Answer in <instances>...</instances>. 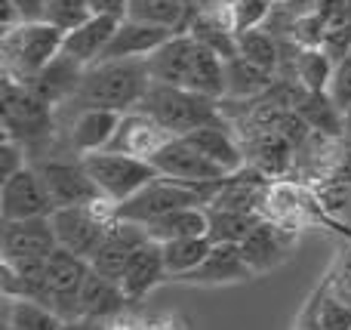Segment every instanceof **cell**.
I'll use <instances>...</instances> for the list:
<instances>
[{"mask_svg":"<svg viewBox=\"0 0 351 330\" xmlns=\"http://www.w3.org/2000/svg\"><path fill=\"white\" fill-rule=\"evenodd\" d=\"M210 213V238L213 244H241L265 216L250 213V210H225V207H206Z\"/></svg>","mask_w":351,"mask_h":330,"instance_id":"27","label":"cell"},{"mask_svg":"<svg viewBox=\"0 0 351 330\" xmlns=\"http://www.w3.org/2000/svg\"><path fill=\"white\" fill-rule=\"evenodd\" d=\"M173 34H176V28H170V25H154V22H145V19L127 16V19H121V25H117L102 59H148Z\"/></svg>","mask_w":351,"mask_h":330,"instance_id":"15","label":"cell"},{"mask_svg":"<svg viewBox=\"0 0 351 330\" xmlns=\"http://www.w3.org/2000/svg\"><path fill=\"white\" fill-rule=\"evenodd\" d=\"M121 123V111L111 108H77L74 121L68 123V148L80 158L93 152H105L111 145Z\"/></svg>","mask_w":351,"mask_h":330,"instance_id":"17","label":"cell"},{"mask_svg":"<svg viewBox=\"0 0 351 330\" xmlns=\"http://www.w3.org/2000/svg\"><path fill=\"white\" fill-rule=\"evenodd\" d=\"M84 164L90 170L93 182H96L99 195L111 204H123L127 198H133L136 191L145 189L158 176L152 161L133 158V154H123V152H111V148L84 154Z\"/></svg>","mask_w":351,"mask_h":330,"instance_id":"7","label":"cell"},{"mask_svg":"<svg viewBox=\"0 0 351 330\" xmlns=\"http://www.w3.org/2000/svg\"><path fill=\"white\" fill-rule=\"evenodd\" d=\"M327 96L333 99L342 111L351 108V49L336 59L333 74H330V84H327Z\"/></svg>","mask_w":351,"mask_h":330,"instance_id":"35","label":"cell"},{"mask_svg":"<svg viewBox=\"0 0 351 330\" xmlns=\"http://www.w3.org/2000/svg\"><path fill=\"white\" fill-rule=\"evenodd\" d=\"M237 56H243V59H250L253 65L274 74V68H278V62H280V47L271 34H265L262 28H253V31H241V34H237Z\"/></svg>","mask_w":351,"mask_h":330,"instance_id":"30","label":"cell"},{"mask_svg":"<svg viewBox=\"0 0 351 330\" xmlns=\"http://www.w3.org/2000/svg\"><path fill=\"white\" fill-rule=\"evenodd\" d=\"M127 306H130V296L123 294L121 281L105 278V275H99L96 269H90V275H86V281H84V290H80V318L105 321V318L121 315Z\"/></svg>","mask_w":351,"mask_h":330,"instance_id":"22","label":"cell"},{"mask_svg":"<svg viewBox=\"0 0 351 330\" xmlns=\"http://www.w3.org/2000/svg\"><path fill=\"white\" fill-rule=\"evenodd\" d=\"M34 170L40 173L43 189H47L53 210L59 207H80V204H93L99 201V189L93 182L90 170H86L84 158L68 161V158H49V161H37Z\"/></svg>","mask_w":351,"mask_h":330,"instance_id":"9","label":"cell"},{"mask_svg":"<svg viewBox=\"0 0 351 330\" xmlns=\"http://www.w3.org/2000/svg\"><path fill=\"white\" fill-rule=\"evenodd\" d=\"M173 139V133L167 127H160L152 115H145L142 108L123 111L121 123H117V133L111 139V152H123L133 154V158H145L152 161L167 142Z\"/></svg>","mask_w":351,"mask_h":330,"instance_id":"14","label":"cell"},{"mask_svg":"<svg viewBox=\"0 0 351 330\" xmlns=\"http://www.w3.org/2000/svg\"><path fill=\"white\" fill-rule=\"evenodd\" d=\"M90 16V0H43V22L62 28L65 34L71 28H77L80 22H86Z\"/></svg>","mask_w":351,"mask_h":330,"instance_id":"32","label":"cell"},{"mask_svg":"<svg viewBox=\"0 0 351 330\" xmlns=\"http://www.w3.org/2000/svg\"><path fill=\"white\" fill-rule=\"evenodd\" d=\"M164 263H167V272L170 278L182 281L185 275H191L213 250V238L210 235H191V238H173V241H164Z\"/></svg>","mask_w":351,"mask_h":330,"instance_id":"25","label":"cell"},{"mask_svg":"<svg viewBox=\"0 0 351 330\" xmlns=\"http://www.w3.org/2000/svg\"><path fill=\"white\" fill-rule=\"evenodd\" d=\"M293 244H296V228L284 226V222H274V220H262L241 241V250H243L247 266L253 269V275H262V272L284 263L290 257Z\"/></svg>","mask_w":351,"mask_h":330,"instance_id":"13","label":"cell"},{"mask_svg":"<svg viewBox=\"0 0 351 330\" xmlns=\"http://www.w3.org/2000/svg\"><path fill=\"white\" fill-rule=\"evenodd\" d=\"M154 84L185 86L213 99H225V59L200 43L191 31H176L164 47L148 56Z\"/></svg>","mask_w":351,"mask_h":330,"instance_id":"1","label":"cell"},{"mask_svg":"<svg viewBox=\"0 0 351 330\" xmlns=\"http://www.w3.org/2000/svg\"><path fill=\"white\" fill-rule=\"evenodd\" d=\"M53 213V201H49L47 189H43L40 173L34 164L22 167L12 173L10 179L0 182V220H31V216H49Z\"/></svg>","mask_w":351,"mask_h":330,"instance_id":"11","label":"cell"},{"mask_svg":"<svg viewBox=\"0 0 351 330\" xmlns=\"http://www.w3.org/2000/svg\"><path fill=\"white\" fill-rule=\"evenodd\" d=\"M62 43H65V31L43 22V19H28V22L6 28L0 37L6 78L31 84L62 53Z\"/></svg>","mask_w":351,"mask_h":330,"instance_id":"3","label":"cell"},{"mask_svg":"<svg viewBox=\"0 0 351 330\" xmlns=\"http://www.w3.org/2000/svg\"><path fill=\"white\" fill-rule=\"evenodd\" d=\"M93 16H111V19H127L130 16V0H90Z\"/></svg>","mask_w":351,"mask_h":330,"instance_id":"37","label":"cell"},{"mask_svg":"<svg viewBox=\"0 0 351 330\" xmlns=\"http://www.w3.org/2000/svg\"><path fill=\"white\" fill-rule=\"evenodd\" d=\"M12 3L22 12L25 22H28V19H43V0H12Z\"/></svg>","mask_w":351,"mask_h":330,"instance_id":"38","label":"cell"},{"mask_svg":"<svg viewBox=\"0 0 351 330\" xmlns=\"http://www.w3.org/2000/svg\"><path fill=\"white\" fill-rule=\"evenodd\" d=\"M145 228L148 238L158 241V244L173 238H191V235H210V213H206V204H194V207H182L160 216Z\"/></svg>","mask_w":351,"mask_h":330,"instance_id":"23","label":"cell"},{"mask_svg":"<svg viewBox=\"0 0 351 330\" xmlns=\"http://www.w3.org/2000/svg\"><path fill=\"white\" fill-rule=\"evenodd\" d=\"M342 139L351 148V108H346V117H342Z\"/></svg>","mask_w":351,"mask_h":330,"instance_id":"40","label":"cell"},{"mask_svg":"<svg viewBox=\"0 0 351 330\" xmlns=\"http://www.w3.org/2000/svg\"><path fill=\"white\" fill-rule=\"evenodd\" d=\"M22 167H28L25 164V145L12 136H3V142H0V182L19 173Z\"/></svg>","mask_w":351,"mask_h":330,"instance_id":"36","label":"cell"},{"mask_svg":"<svg viewBox=\"0 0 351 330\" xmlns=\"http://www.w3.org/2000/svg\"><path fill=\"white\" fill-rule=\"evenodd\" d=\"M59 247L53 228V213L31 216V220H10L0 232V253L6 263H31V259H47Z\"/></svg>","mask_w":351,"mask_h":330,"instance_id":"10","label":"cell"},{"mask_svg":"<svg viewBox=\"0 0 351 330\" xmlns=\"http://www.w3.org/2000/svg\"><path fill=\"white\" fill-rule=\"evenodd\" d=\"M62 330H105L102 321H90V318H77V321H65Z\"/></svg>","mask_w":351,"mask_h":330,"instance_id":"39","label":"cell"},{"mask_svg":"<svg viewBox=\"0 0 351 330\" xmlns=\"http://www.w3.org/2000/svg\"><path fill=\"white\" fill-rule=\"evenodd\" d=\"M152 164L160 176L179 179V182H219V179L228 176V173L219 170L206 154H200L197 145H194L188 136H173L152 158Z\"/></svg>","mask_w":351,"mask_h":330,"instance_id":"12","label":"cell"},{"mask_svg":"<svg viewBox=\"0 0 351 330\" xmlns=\"http://www.w3.org/2000/svg\"><path fill=\"white\" fill-rule=\"evenodd\" d=\"M315 309L321 330H351V306L336 294H330L327 284L315 294Z\"/></svg>","mask_w":351,"mask_h":330,"instance_id":"33","label":"cell"},{"mask_svg":"<svg viewBox=\"0 0 351 330\" xmlns=\"http://www.w3.org/2000/svg\"><path fill=\"white\" fill-rule=\"evenodd\" d=\"M296 108L315 133L333 136V139L342 136V117H346V111H342L327 93H305V99Z\"/></svg>","mask_w":351,"mask_h":330,"instance_id":"28","label":"cell"},{"mask_svg":"<svg viewBox=\"0 0 351 330\" xmlns=\"http://www.w3.org/2000/svg\"><path fill=\"white\" fill-rule=\"evenodd\" d=\"M271 71L253 65L243 56L225 59V99H256L265 90H271Z\"/></svg>","mask_w":351,"mask_h":330,"instance_id":"24","label":"cell"},{"mask_svg":"<svg viewBox=\"0 0 351 330\" xmlns=\"http://www.w3.org/2000/svg\"><path fill=\"white\" fill-rule=\"evenodd\" d=\"M130 16L179 28L182 16H185V0H130Z\"/></svg>","mask_w":351,"mask_h":330,"instance_id":"31","label":"cell"},{"mask_svg":"<svg viewBox=\"0 0 351 330\" xmlns=\"http://www.w3.org/2000/svg\"><path fill=\"white\" fill-rule=\"evenodd\" d=\"M219 185H222V179L219 182H179V179L158 173L145 189H139L123 204H117V220L152 226L154 220L173 213V210L194 207V204H210Z\"/></svg>","mask_w":351,"mask_h":330,"instance_id":"4","label":"cell"},{"mask_svg":"<svg viewBox=\"0 0 351 330\" xmlns=\"http://www.w3.org/2000/svg\"><path fill=\"white\" fill-rule=\"evenodd\" d=\"M271 3H274V0H271ZM278 3H284V0H278Z\"/></svg>","mask_w":351,"mask_h":330,"instance_id":"41","label":"cell"},{"mask_svg":"<svg viewBox=\"0 0 351 330\" xmlns=\"http://www.w3.org/2000/svg\"><path fill=\"white\" fill-rule=\"evenodd\" d=\"M90 259L77 257V253L56 247L47 257V269H43V287L37 303L53 309L59 318L77 321L80 318V290L90 275Z\"/></svg>","mask_w":351,"mask_h":330,"instance_id":"8","label":"cell"},{"mask_svg":"<svg viewBox=\"0 0 351 330\" xmlns=\"http://www.w3.org/2000/svg\"><path fill=\"white\" fill-rule=\"evenodd\" d=\"M188 139L197 145L200 154H206V158H210L219 170L228 173V176H231V173H241L243 164H247V148L237 142V136L231 133L222 121L191 130V133H188Z\"/></svg>","mask_w":351,"mask_h":330,"instance_id":"20","label":"cell"},{"mask_svg":"<svg viewBox=\"0 0 351 330\" xmlns=\"http://www.w3.org/2000/svg\"><path fill=\"white\" fill-rule=\"evenodd\" d=\"M225 10H228L231 31L241 34V31L262 28V22L271 16V0H231Z\"/></svg>","mask_w":351,"mask_h":330,"instance_id":"34","label":"cell"},{"mask_svg":"<svg viewBox=\"0 0 351 330\" xmlns=\"http://www.w3.org/2000/svg\"><path fill=\"white\" fill-rule=\"evenodd\" d=\"M117 222V204L99 201L80 204V207H59L53 210V228L59 247L77 253L84 259H93V253L99 250V244L105 241V235L111 232V226Z\"/></svg>","mask_w":351,"mask_h":330,"instance_id":"6","label":"cell"},{"mask_svg":"<svg viewBox=\"0 0 351 330\" xmlns=\"http://www.w3.org/2000/svg\"><path fill=\"white\" fill-rule=\"evenodd\" d=\"M167 275H170V272H167V263H164V247L148 238L145 244L130 257L127 269H123V275H121V287H123V294L130 296V303H139L142 296L152 294Z\"/></svg>","mask_w":351,"mask_h":330,"instance_id":"18","label":"cell"},{"mask_svg":"<svg viewBox=\"0 0 351 330\" xmlns=\"http://www.w3.org/2000/svg\"><path fill=\"white\" fill-rule=\"evenodd\" d=\"M253 278V269L247 266L243 259L241 244H213L210 257L191 272L185 275L182 281H191V284H237V281H247Z\"/></svg>","mask_w":351,"mask_h":330,"instance_id":"21","label":"cell"},{"mask_svg":"<svg viewBox=\"0 0 351 330\" xmlns=\"http://www.w3.org/2000/svg\"><path fill=\"white\" fill-rule=\"evenodd\" d=\"M222 99L204 96V93L185 90V86H164L152 84L139 108L152 115L160 127H167L173 136H188L191 130L206 127V123L222 121Z\"/></svg>","mask_w":351,"mask_h":330,"instance_id":"5","label":"cell"},{"mask_svg":"<svg viewBox=\"0 0 351 330\" xmlns=\"http://www.w3.org/2000/svg\"><path fill=\"white\" fill-rule=\"evenodd\" d=\"M148 241V228L139 226V222H127V220H117L111 226V232L105 235V241L99 244V250L93 253L90 266L105 278H114L121 281L123 269H127L130 257L139 250L142 244Z\"/></svg>","mask_w":351,"mask_h":330,"instance_id":"16","label":"cell"},{"mask_svg":"<svg viewBox=\"0 0 351 330\" xmlns=\"http://www.w3.org/2000/svg\"><path fill=\"white\" fill-rule=\"evenodd\" d=\"M117 25H121V19L90 16L86 22H80L77 28H71V31L65 34L62 53L71 56V59L80 62L84 68L96 65V62L105 56V49H108L111 37H114V31H117Z\"/></svg>","mask_w":351,"mask_h":330,"instance_id":"19","label":"cell"},{"mask_svg":"<svg viewBox=\"0 0 351 330\" xmlns=\"http://www.w3.org/2000/svg\"><path fill=\"white\" fill-rule=\"evenodd\" d=\"M333 65H336V59L324 47H305L299 56H293L296 78L302 84V90H308V93H327Z\"/></svg>","mask_w":351,"mask_h":330,"instance_id":"29","label":"cell"},{"mask_svg":"<svg viewBox=\"0 0 351 330\" xmlns=\"http://www.w3.org/2000/svg\"><path fill=\"white\" fill-rule=\"evenodd\" d=\"M152 71L148 59H102L90 65L80 78L74 93L77 108H111V111H133L152 90Z\"/></svg>","mask_w":351,"mask_h":330,"instance_id":"2","label":"cell"},{"mask_svg":"<svg viewBox=\"0 0 351 330\" xmlns=\"http://www.w3.org/2000/svg\"><path fill=\"white\" fill-rule=\"evenodd\" d=\"M3 325L12 330H62L65 318L37 300H10L3 296Z\"/></svg>","mask_w":351,"mask_h":330,"instance_id":"26","label":"cell"}]
</instances>
